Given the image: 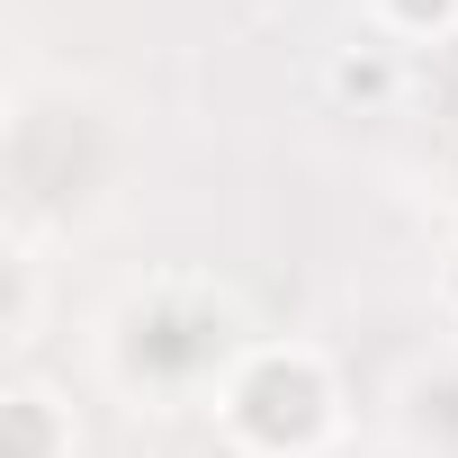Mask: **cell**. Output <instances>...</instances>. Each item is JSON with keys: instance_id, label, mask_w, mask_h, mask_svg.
Wrapping results in <instances>:
<instances>
[{"instance_id": "3", "label": "cell", "mask_w": 458, "mask_h": 458, "mask_svg": "<svg viewBox=\"0 0 458 458\" xmlns=\"http://www.w3.org/2000/svg\"><path fill=\"white\" fill-rule=\"evenodd\" d=\"M333 81H342V99H386V64H377V55H351Z\"/></svg>"}, {"instance_id": "4", "label": "cell", "mask_w": 458, "mask_h": 458, "mask_svg": "<svg viewBox=\"0 0 458 458\" xmlns=\"http://www.w3.org/2000/svg\"><path fill=\"white\" fill-rule=\"evenodd\" d=\"M386 19L422 37V28H449V19H458V0H386Z\"/></svg>"}, {"instance_id": "2", "label": "cell", "mask_w": 458, "mask_h": 458, "mask_svg": "<svg viewBox=\"0 0 458 458\" xmlns=\"http://www.w3.org/2000/svg\"><path fill=\"white\" fill-rule=\"evenodd\" d=\"M10 458H46V395L37 386L10 395Z\"/></svg>"}, {"instance_id": "5", "label": "cell", "mask_w": 458, "mask_h": 458, "mask_svg": "<svg viewBox=\"0 0 458 458\" xmlns=\"http://www.w3.org/2000/svg\"><path fill=\"white\" fill-rule=\"evenodd\" d=\"M449 297H458V261H449Z\"/></svg>"}, {"instance_id": "1", "label": "cell", "mask_w": 458, "mask_h": 458, "mask_svg": "<svg viewBox=\"0 0 458 458\" xmlns=\"http://www.w3.org/2000/svg\"><path fill=\"white\" fill-rule=\"evenodd\" d=\"M225 413H234V431H243L252 449L288 458V449H306V440L333 422V386H324L315 351H261V360L234 377Z\"/></svg>"}]
</instances>
